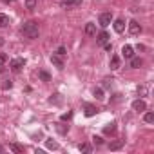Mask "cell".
Wrapping results in <instances>:
<instances>
[{
	"label": "cell",
	"instance_id": "ba28073f",
	"mask_svg": "<svg viewBox=\"0 0 154 154\" xmlns=\"http://www.w3.org/2000/svg\"><path fill=\"white\" fill-rule=\"evenodd\" d=\"M96 42H98L100 45H103V44H107V42H109V35H107L105 31H102V33H98V36H96Z\"/></svg>",
	"mask_w": 154,
	"mask_h": 154
},
{
	"label": "cell",
	"instance_id": "44dd1931",
	"mask_svg": "<svg viewBox=\"0 0 154 154\" xmlns=\"http://www.w3.org/2000/svg\"><path fill=\"white\" fill-rule=\"evenodd\" d=\"M143 120H145V123H152V122H154V114H152V112H145Z\"/></svg>",
	"mask_w": 154,
	"mask_h": 154
},
{
	"label": "cell",
	"instance_id": "ffe728a7",
	"mask_svg": "<svg viewBox=\"0 0 154 154\" xmlns=\"http://www.w3.org/2000/svg\"><path fill=\"white\" fill-rule=\"evenodd\" d=\"M94 96H96V100H105V96H103V91H102L100 87H96V89H94Z\"/></svg>",
	"mask_w": 154,
	"mask_h": 154
},
{
	"label": "cell",
	"instance_id": "8992f818",
	"mask_svg": "<svg viewBox=\"0 0 154 154\" xmlns=\"http://www.w3.org/2000/svg\"><path fill=\"white\" fill-rule=\"evenodd\" d=\"M51 62H53L58 69H63V56H60V54H56V53H54V54L51 56Z\"/></svg>",
	"mask_w": 154,
	"mask_h": 154
},
{
	"label": "cell",
	"instance_id": "836d02e7",
	"mask_svg": "<svg viewBox=\"0 0 154 154\" xmlns=\"http://www.w3.org/2000/svg\"><path fill=\"white\" fill-rule=\"evenodd\" d=\"M4 45V38H0V47H2Z\"/></svg>",
	"mask_w": 154,
	"mask_h": 154
},
{
	"label": "cell",
	"instance_id": "cb8c5ba5",
	"mask_svg": "<svg viewBox=\"0 0 154 154\" xmlns=\"http://www.w3.org/2000/svg\"><path fill=\"white\" fill-rule=\"evenodd\" d=\"M71 118H72V112H71V111H69V112H65V114H62V116H60V120H62V122H67V120H71Z\"/></svg>",
	"mask_w": 154,
	"mask_h": 154
},
{
	"label": "cell",
	"instance_id": "484cf974",
	"mask_svg": "<svg viewBox=\"0 0 154 154\" xmlns=\"http://www.w3.org/2000/svg\"><path fill=\"white\" fill-rule=\"evenodd\" d=\"M40 78H42L44 82H49V78H51V76H49L45 71H40Z\"/></svg>",
	"mask_w": 154,
	"mask_h": 154
},
{
	"label": "cell",
	"instance_id": "d6a6232c",
	"mask_svg": "<svg viewBox=\"0 0 154 154\" xmlns=\"http://www.w3.org/2000/svg\"><path fill=\"white\" fill-rule=\"evenodd\" d=\"M103 45H105V49H107V51H111V49H112V45H111L109 42H107V44H103Z\"/></svg>",
	"mask_w": 154,
	"mask_h": 154
},
{
	"label": "cell",
	"instance_id": "9c48e42d",
	"mask_svg": "<svg viewBox=\"0 0 154 154\" xmlns=\"http://www.w3.org/2000/svg\"><path fill=\"white\" fill-rule=\"evenodd\" d=\"M141 65H143V60L141 58H138V56H132L131 58V67L132 69H140Z\"/></svg>",
	"mask_w": 154,
	"mask_h": 154
},
{
	"label": "cell",
	"instance_id": "9a60e30c",
	"mask_svg": "<svg viewBox=\"0 0 154 154\" xmlns=\"http://www.w3.org/2000/svg\"><path fill=\"white\" fill-rule=\"evenodd\" d=\"M9 24V17L4 15V13H0V27H6Z\"/></svg>",
	"mask_w": 154,
	"mask_h": 154
},
{
	"label": "cell",
	"instance_id": "4fadbf2b",
	"mask_svg": "<svg viewBox=\"0 0 154 154\" xmlns=\"http://www.w3.org/2000/svg\"><path fill=\"white\" fill-rule=\"evenodd\" d=\"M85 33H87L89 36H94V35H96V26H94V24H87V26H85Z\"/></svg>",
	"mask_w": 154,
	"mask_h": 154
},
{
	"label": "cell",
	"instance_id": "83f0119b",
	"mask_svg": "<svg viewBox=\"0 0 154 154\" xmlns=\"http://www.w3.org/2000/svg\"><path fill=\"white\" fill-rule=\"evenodd\" d=\"M11 87H13L11 80H4V84H2V89H11Z\"/></svg>",
	"mask_w": 154,
	"mask_h": 154
},
{
	"label": "cell",
	"instance_id": "7402d4cb",
	"mask_svg": "<svg viewBox=\"0 0 154 154\" xmlns=\"http://www.w3.org/2000/svg\"><path fill=\"white\" fill-rule=\"evenodd\" d=\"M78 149H80L82 152H91V150H93V147H91L89 143H82V145H80Z\"/></svg>",
	"mask_w": 154,
	"mask_h": 154
},
{
	"label": "cell",
	"instance_id": "d4e9b609",
	"mask_svg": "<svg viewBox=\"0 0 154 154\" xmlns=\"http://www.w3.org/2000/svg\"><path fill=\"white\" fill-rule=\"evenodd\" d=\"M45 145H47V149H58V143L56 141H51V140H47Z\"/></svg>",
	"mask_w": 154,
	"mask_h": 154
},
{
	"label": "cell",
	"instance_id": "4dcf8cb0",
	"mask_svg": "<svg viewBox=\"0 0 154 154\" xmlns=\"http://www.w3.org/2000/svg\"><path fill=\"white\" fill-rule=\"evenodd\" d=\"M93 140H94V143H96V145H103V140H102L100 136H94Z\"/></svg>",
	"mask_w": 154,
	"mask_h": 154
},
{
	"label": "cell",
	"instance_id": "4316f807",
	"mask_svg": "<svg viewBox=\"0 0 154 154\" xmlns=\"http://www.w3.org/2000/svg\"><path fill=\"white\" fill-rule=\"evenodd\" d=\"M138 94H140V96H145V94H147V87H145V85H140V87H138Z\"/></svg>",
	"mask_w": 154,
	"mask_h": 154
},
{
	"label": "cell",
	"instance_id": "6da1fadb",
	"mask_svg": "<svg viewBox=\"0 0 154 154\" xmlns=\"http://www.w3.org/2000/svg\"><path fill=\"white\" fill-rule=\"evenodd\" d=\"M22 33H24V36L31 38V40L38 38V24H35V22H26V24L22 26Z\"/></svg>",
	"mask_w": 154,
	"mask_h": 154
},
{
	"label": "cell",
	"instance_id": "d590c367",
	"mask_svg": "<svg viewBox=\"0 0 154 154\" xmlns=\"http://www.w3.org/2000/svg\"><path fill=\"white\" fill-rule=\"evenodd\" d=\"M60 2H67V0H60Z\"/></svg>",
	"mask_w": 154,
	"mask_h": 154
},
{
	"label": "cell",
	"instance_id": "2e32d148",
	"mask_svg": "<svg viewBox=\"0 0 154 154\" xmlns=\"http://www.w3.org/2000/svg\"><path fill=\"white\" fill-rule=\"evenodd\" d=\"M8 62V54L6 53H0V72H4V63Z\"/></svg>",
	"mask_w": 154,
	"mask_h": 154
},
{
	"label": "cell",
	"instance_id": "7c38bea8",
	"mask_svg": "<svg viewBox=\"0 0 154 154\" xmlns=\"http://www.w3.org/2000/svg\"><path fill=\"white\" fill-rule=\"evenodd\" d=\"M120 69V56H112L111 58V71Z\"/></svg>",
	"mask_w": 154,
	"mask_h": 154
},
{
	"label": "cell",
	"instance_id": "1f68e13d",
	"mask_svg": "<svg viewBox=\"0 0 154 154\" xmlns=\"http://www.w3.org/2000/svg\"><path fill=\"white\" fill-rule=\"evenodd\" d=\"M58 96H60V94H54V98H51V100H49V102H51V103H53V102H54V103H60V102H62V100H60V98H58Z\"/></svg>",
	"mask_w": 154,
	"mask_h": 154
},
{
	"label": "cell",
	"instance_id": "7a4b0ae2",
	"mask_svg": "<svg viewBox=\"0 0 154 154\" xmlns=\"http://www.w3.org/2000/svg\"><path fill=\"white\" fill-rule=\"evenodd\" d=\"M98 22H100L102 27H107V26L112 22V13H109V11H107V13H102L100 18H98Z\"/></svg>",
	"mask_w": 154,
	"mask_h": 154
},
{
	"label": "cell",
	"instance_id": "ac0fdd59",
	"mask_svg": "<svg viewBox=\"0 0 154 154\" xmlns=\"http://www.w3.org/2000/svg\"><path fill=\"white\" fill-rule=\"evenodd\" d=\"M9 149H11L13 152H17V154H22V152H24V147H20V145H17V143H11Z\"/></svg>",
	"mask_w": 154,
	"mask_h": 154
},
{
	"label": "cell",
	"instance_id": "e0dca14e",
	"mask_svg": "<svg viewBox=\"0 0 154 154\" xmlns=\"http://www.w3.org/2000/svg\"><path fill=\"white\" fill-rule=\"evenodd\" d=\"M103 132H105V134H114V132H116V123H111V125H107V127L103 129Z\"/></svg>",
	"mask_w": 154,
	"mask_h": 154
},
{
	"label": "cell",
	"instance_id": "f1b7e54d",
	"mask_svg": "<svg viewBox=\"0 0 154 154\" xmlns=\"http://www.w3.org/2000/svg\"><path fill=\"white\" fill-rule=\"evenodd\" d=\"M56 54H60V56H65V47H63V45H62V47H58Z\"/></svg>",
	"mask_w": 154,
	"mask_h": 154
},
{
	"label": "cell",
	"instance_id": "8fae6325",
	"mask_svg": "<svg viewBox=\"0 0 154 154\" xmlns=\"http://www.w3.org/2000/svg\"><path fill=\"white\" fill-rule=\"evenodd\" d=\"M96 112H98V109H96L94 105H91V103L85 105V116H94Z\"/></svg>",
	"mask_w": 154,
	"mask_h": 154
},
{
	"label": "cell",
	"instance_id": "603a6c76",
	"mask_svg": "<svg viewBox=\"0 0 154 154\" xmlns=\"http://www.w3.org/2000/svg\"><path fill=\"white\" fill-rule=\"evenodd\" d=\"M26 6H27V9H35L36 8V0H26Z\"/></svg>",
	"mask_w": 154,
	"mask_h": 154
},
{
	"label": "cell",
	"instance_id": "52a82bcc",
	"mask_svg": "<svg viewBox=\"0 0 154 154\" xmlns=\"http://www.w3.org/2000/svg\"><path fill=\"white\" fill-rule=\"evenodd\" d=\"M122 56H123V58H132V56H134V49H132L131 45H123V47H122Z\"/></svg>",
	"mask_w": 154,
	"mask_h": 154
},
{
	"label": "cell",
	"instance_id": "5bb4252c",
	"mask_svg": "<svg viewBox=\"0 0 154 154\" xmlns=\"http://www.w3.org/2000/svg\"><path fill=\"white\" fill-rule=\"evenodd\" d=\"M67 8H78V6H82V0H67V2H63Z\"/></svg>",
	"mask_w": 154,
	"mask_h": 154
},
{
	"label": "cell",
	"instance_id": "f546056e",
	"mask_svg": "<svg viewBox=\"0 0 154 154\" xmlns=\"http://www.w3.org/2000/svg\"><path fill=\"white\" fill-rule=\"evenodd\" d=\"M58 131H60L62 134H65V132H67V127H65V125H62V123H58Z\"/></svg>",
	"mask_w": 154,
	"mask_h": 154
},
{
	"label": "cell",
	"instance_id": "5b68a950",
	"mask_svg": "<svg viewBox=\"0 0 154 154\" xmlns=\"http://www.w3.org/2000/svg\"><path fill=\"white\" fill-rule=\"evenodd\" d=\"M132 109H134L136 112H143V111L147 109V103H145L143 100H134V102H132Z\"/></svg>",
	"mask_w": 154,
	"mask_h": 154
},
{
	"label": "cell",
	"instance_id": "3957f363",
	"mask_svg": "<svg viewBox=\"0 0 154 154\" xmlns=\"http://www.w3.org/2000/svg\"><path fill=\"white\" fill-rule=\"evenodd\" d=\"M24 65H26V60H24V58H15V60L11 62V71H13V72H20Z\"/></svg>",
	"mask_w": 154,
	"mask_h": 154
},
{
	"label": "cell",
	"instance_id": "e575fe53",
	"mask_svg": "<svg viewBox=\"0 0 154 154\" xmlns=\"http://www.w3.org/2000/svg\"><path fill=\"white\" fill-rule=\"evenodd\" d=\"M0 152H4V147H2V145H0Z\"/></svg>",
	"mask_w": 154,
	"mask_h": 154
},
{
	"label": "cell",
	"instance_id": "30bf717a",
	"mask_svg": "<svg viewBox=\"0 0 154 154\" xmlns=\"http://www.w3.org/2000/svg\"><path fill=\"white\" fill-rule=\"evenodd\" d=\"M123 29H125V22L120 18V20H114V31L116 33H123Z\"/></svg>",
	"mask_w": 154,
	"mask_h": 154
},
{
	"label": "cell",
	"instance_id": "277c9868",
	"mask_svg": "<svg viewBox=\"0 0 154 154\" xmlns=\"http://www.w3.org/2000/svg\"><path fill=\"white\" fill-rule=\"evenodd\" d=\"M129 33H131L132 36L140 35V33H141V26H140L136 20H131V22H129Z\"/></svg>",
	"mask_w": 154,
	"mask_h": 154
},
{
	"label": "cell",
	"instance_id": "d6986e66",
	"mask_svg": "<svg viewBox=\"0 0 154 154\" xmlns=\"http://www.w3.org/2000/svg\"><path fill=\"white\" fill-rule=\"evenodd\" d=\"M122 145H123V141L118 140V141H112V143L109 145V149H111V150H118V149H122Z\"/></svg>",
	"mask_w": 154,
	"mask_h": 154
}]
</instances>
